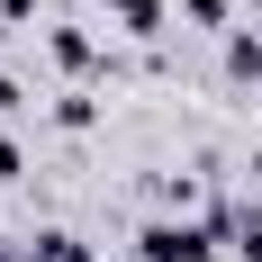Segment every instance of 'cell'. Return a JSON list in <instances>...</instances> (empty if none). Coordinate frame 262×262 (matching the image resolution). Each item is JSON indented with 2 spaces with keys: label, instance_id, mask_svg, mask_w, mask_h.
Instances as JSON below:
<instances>
[{
  "label": "cell",
  "instance_id": "2",
  "mask_svg": "<svg viewBox=\"0 0 262 262\" xmlns=\"http://www.w3.org/2000/svg\"><path fill=\"white\" fill-rule=\"evenodd\" d=\"M208 235L235 262H262V208H208Z\"/></svg>",
  "mask_w": 262,
  "mask_h": 262
},
{
  "label": "cell",
  "instance_id": "5",
  "mask_svg": "<svg viewBox=\"0 0 262 262\" xmlns=\"http://www.w3.org/2000/svg\"><path fill=\"white\" fill-rule=\"evenodd\" d=\"M100 9L127 27V36H163V0H100Z\"/></svg>",
  "mask_w": 262,
  "mask_h": 262
},
{
  "label": "cell",
  "instance_id": "9",
  "mask_svg": "<svg viewBox=\"0 0 262 262\" xmlns=\"http://www.w3.org/2000/svg\"><path fill=\"white\" fill-rule=\"evenodd\" d=\"M181 9H190L199 27H226V0H181Z\"/></svg>",
  "mask_w": 262,
  "mask_h": 262
},
{
  "label": "cell",
  "instance_id": "1",
  "mask_svg": "<svg viewBox=\"0 0 262 262\" xmlns=\"http://www.w3.org/2000/svg\"><path fill=\"white\" fill-rule=\"evenodd\" d=\"M217 235H208V217H154L145 235H136V262H208Z\"/></svg>",
  "mask_w": 262,
  "mask_h": 262
},
{
  "label": "cell",
  "instance_id": "4",
  "mask_svg": "<svg viewBox=\"0 0 262 262\" xmlns=\"http://www.w3.org/2000/svg\"><path fill=\"white\" fill-rule=\"evenodd\" d=\"M46 127L54 136H91V127H100V100H91V91H63V100L46 108Z\"/></svg>",
  "mask_w": 262,
  "mask_h": 262
},
{
  "label": "cell",
  "instance_id": "12",
  "mask_svg": "<svg viewBox=\"0 0 262 262\" xmlns=\"http://www.w3.org/2000/svg\"><path fill=\"white\" fill-rule=\"evenodd\" d=\"M253 181H262V145H253Z\"/></svg>",
  "mask_w": 262,
  "mask_h": 262
},
{
  "label": "cell",
  "instance_id": "6",
  "mask_svg": "<svg viewBox=\"0 0 262 262\" xmlns=\"http://www.w3.org/2000/svg\"><path fill=\"white\" fill-rule=\"evenodd\" d=\"M27 244H36V262H100V253H91L81 235H63V226H36Z\"/></svg>",
  "mask_w": 262,
  "mask_h": 262
},
{
  "label": "cell",
  "instance_id": "7",
  "mask_svg": "<svg viewBox=\"0 0 262 262\" xmlns=\"http://www.w3.org/2000/svg\"><path fill=\"white\" fill-rule=\"evenodd\" d=\"M226 73H235V81H262V36H253V27L226 36Z\"/></svg>",
  "mask_w": 262,
  "mask_h": 262
},
{
  "label": "cell",
  "instance_id": "3",
  "mask_svg": "<svg viewBox=\"0 0 262 262\" xmlns=\"http://www.w3.org/2000/svg\"><path fill=\"white\" fill-rule=\"evenodd\" d=\"M46 54H54V73H73V81H91V73H108V54L81 36V27H54L46 36Z\"/></svg>",
  "mask_w": 262,
  "mask_h": 262
},
{
  "label": "cell",
  "instance_id": "10",
  "mask_svg": "<svg viewBox=\"0 0 262 262\" xmlns=\"http://www.w3.org/2000/svg\"><path fill=\"white\" fill-rule=\"evenodd\" d=\"M18 108H27V91H18L9 73H0V118H18Z\"/></svg>",
  "mask_w": 262,
  "mask_h": 262
},
{
  "label": "cell",
  "instance_id": "11",
  "mask_svg": "<svg viewBox=\"0 0 262 262\" xmlns=\"http://www.w3.org/2000/svg\"><path fill=\"white\" fill-rule=\"evenodd\" d=\"M0 18H9V27H27V18H36V0H0Z\"/></svg>",
  "mask_w": 262,
  "mask_h": 262
},
{
  "label": "cell",
  "instance_id": "8",
  "mask_svg": "<svg viewBox=\"0 0 262 262\" xmlns=\"http://www.w3.org/2000/svg\"><path fill=\"white\" fill-rule=\"evenodd\" d=\"M27 172V154H18V136H0V181H18Z\"/></svg>",
  "mask_w": 262,
  "mask_h": 262
}]
</instances>
